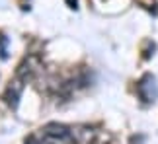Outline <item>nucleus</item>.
<instances>
[{
  "label": "nucleus",
  "instance_id": "obj_1",
  "mask_svg": "<svg viewBox=\"0 0 158 144\" xmlns=\"http://www.w3.org/2000/svg\"><path fill=\"white\" fill-rule=\"evenodd\" d=\"M137 92H139V98H141L144 103H152V101L158 99V84H156V78L152 74H147L141 78V82L137 84Z\"/></svg>",
  "mask_w": 158,
  "mask_h": 144
},
{
  "label": "nucleus",
  "instance_id": "obj_2",
  "mask_svg": "<svg viewBox=\"0 0 158 144\" xmlns=\"http://www.w3.org/2000/svg\"><path fill=\"white\" fill-rule=\"evenodd\" d=\"M45 134L49 138H59V140H64L70 136V130L64 127V125H57V123H51L45 127Z\"/></svg>",
  "mask_w": 158,
  "mask_h": 144
},
{
  "label": "nucleus",
  "instance_id": "obj_3",
  "mask_svg": "<svg viewBox=\"0 0 158 144\" xmlns=\"http://www.w3.org/2000/svg\"><path fill=\"white\" fill-rule=\"evenodd\" d=\"M23 80H14L8 86V92H6V101L12 105V107H16L18 105V99H20V94H22V90H23Z\"/></svg>",
  "mask_w": 158,
  "mask_h": 144
},
{
  "label": "nucleus",
  "instance_id": "obj_4",
  "mask_svg": "<svg viewBox=\"0 0 158 144\" xmlns=\"http://www.w3.org/2000/svg\"><path fill=\"white\" fill-rule=\"evenodd\" d=\"M66 4H69L70 8H78V0H66Z\"/></svg>",
  "mask_w": 158,
  "mask_h": 144
},
{
  "label": "nucleus",
  "instance_id": "obj_5",
  "mask_svg": "<svg viewBox=\"0 0 158 144\" xmlns=\"http://www.w3.org/2000/svg\"><path fill=\"white\" fill-rule=\"evenodd\" d=\"M39 144H51V142L49 140H43V142H39Z\"/></svg>",
  "mask_w": 158,
  "mask_h": 144
}]
</instances>
